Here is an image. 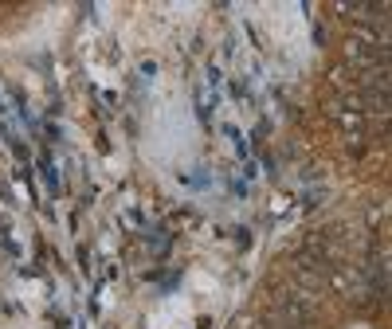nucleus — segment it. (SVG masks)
<instances>
[{
	"label": "nucleus",
	"instance_id": "obj_3",
	"mask_svg": "<svg viewBox=\"0 0 392 329\" xmlns=\"http://www.w3.org/2000/svg\"><path fill=\"white\" fill-rule=\"evenodd\" d=\"M44 134H47V141H59V137H63V129H59L55 122H47V125H44Z\"/></svg>",
	"mask_w": 392,
	"mask_h": 329
},
{
	"label": "nucleus",
	"instance_id": "obj_2",
	"mask_svg": "<svg viewBox=\"0 0 392 329\" xmlns=\"http://www.w3.org/2000/svg\"><path fill=\"white\" fill-rule=\"evenodd\" d=\"M184 184H189V188H208V172H204V169H196L192 177H184Z\"/></svg>",
	"mask_w": 392,
	"mask_h": 329
},
{
	"label": "nucleus",
	"instance_id": "obj_1",
	"mask_svg": "<svg viewBox=\"0 0 392 329\" xmlns=\"http://www.w3.org/2000/svg\"><path fill=\"white\" fill-rule=\"evenodd\" d=\"M39 172H44V184H47V196H59V169L51 161V149L39 153Z\"/></svg>",
	"mask_w": 392,
	"mask_h": 329
}]
</instances>
